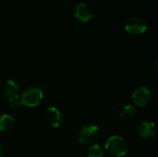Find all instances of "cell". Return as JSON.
Masks as SVG:
<instances>
[{
  "label": "cell",
  "instance_id": "cell-1",
  "mask_svg": "<svg viewBox=\"0 0 158 157\" xmlns=\"http://www.w3.org/2000/svg\"><path fill=\"white\" fill-rule=\"evenodd\" d=\"M105 148L109 154L118 157L124 156L128 152V144L126 141L118 135L109 137L106 141Z\"/></svg>",
  "mask_w": 158,
  "mask_h": 157
},
{
  "label": "cell",
  "instance_id": "cell-2",
  "mask_svg": "<svg viewBox=\"0 0 158 157\" xmlns=\"http://www.w3.org/2000/svg\"><path fill=\"white\" fill-rule=\"evenodd\" d=\"M44 98V93L40 88L31 87L27 89L20 97L22 105L28 107H36L40 105Z\"/></svg>",
  "mask_w": 158,
  "mask_h": 157
},
{
  "label": "cell",
  "instance_id": "cell-3",
  "mask_svg": "<svg viewBox=\"0 0 158 157\" xmlns=\"http://www.w3.org/2000/svg\"><path fill=\"white\" fill-rule=\"evenodd\" d=\"M100 136L99 128L95 125H85L79 132V142L81 144L89 145L94 143Z\"/></svg>",
  "mask_w": 158,
  "mask_h": 157
},
{
  "label": "cell",
  "instance_id": "cell-4",
  "mask_svg": "<svg viewBox=\"0 0 158 157\" xmlns=\"http://www.w3.org/2000/svg\"><path fill=\"white\" fill-rule=\"evenodd\" d=\"M147 29V23L145 19L139 16L129 18L125 22V30L131 34L143 33Z\"/></svg>",
  "mask_w": 158,
  "mask_h": 157
},
{
  "label": "cell",
  "instance_id": "cell-5",
  "mask_svg": "<svg viewBox=\"0 0 158 157\" xmlns=\"http://www.w3.org/2000/svg\"><path fill=\"white\" fill-rule=\"evenodd\" d=\"M151 100V92L146 87H141L137 89L131 95L132 103L139 107H144Z\"/></svg>",
  "mask_w": 158,
  "mask_h": 157
},
{
  "label": "cell",
  "instance_id": "cell-6",
  "mask_svg": "<svg viewBox=\"0 0 158 157\" xmlns=\"http://www.w3.org/2000/svg\"><path fill=\"white\" fill-rule=\"evenodd\" d=\"M75 17L83 22L90 21L94 17L93 8L86 3H78L74 7Z\"/></svg>",
  "mask_w": 158,
  "mask_h": 157
},
{
  "label": "cell",
  "instance_id": "cell-7",
  "mask_svg": "<svg viewBox=\"0 0 158 157\" xmlns=\"http://www.w3.org/2000/svg\"><path fill=\"white\" fill-rule=\"evenodd\" d=\"M45 119L49 127L53 129H56L61 125L63 117H62L61 112L57 108L51 106V107H48L46 110Z\"/></svg>",
  "mask_w": 158,
  "mask_h": 157
},
{
  "label": "cell",
  "instance_id": "cell-8",
  "mask_svg": "<svg viewBox=\"0 0 158 157\" xmlns=\"http://www.w3.org/2000/svg\"><path fill=\"white\" fill-rule=\"evenodd\" d=\"M138 133L140 137L143 140L149 141L155 138L156 134V125L149 121H144L140 124L138 127Z\"/></svg>",
  "mask_w": 158,
  "mask_h": 157
},
{
  "label": "cell",
  "instance_id": "cell-9",
  "mask_svg": "<svg viewBox=\"0 0 158 157\" xmlns=\"http://www.w3.org/2000/svg\"><path fill=\"white\" fill-rule=\"evenodd\" d=\"M4 91H5V94L6 98L8 99V102H12L19 98V88L18 84L14 82L13 81H8L6 82Z\"/></svg>",
  "mask_w": 158,
  "mask_h": 157
},
{
  "label": "cell",
  "instance_id": "cell-10",
  "mask_svg": "<svg viewBox=\"0 0 158 157\" xmlns=\"http://www.w3.org/2000/svg\"><path fill=\"white\" fill-rule=\"evenodd\" d=\"M136 115H137V108L133 105H125L123 107L121 113H120L121 118H123L126 121L133 119L136 117Z\"/></svg>",
  "mask_w": 158,
  "mask_h": 157
},
{
  "label": "cell",
  "instance_id": "cell-11",
  "mask_svg": "<svg viewBox=\"0 0 158 157\" xmlns=\"http://www.w3.org/2000/svg\"><path fill=\"white\" fill-rule=\"evenodd\" d=\"M14 125V118L7 115L4 114L0 116V131H6L10 130Z\"/></svg>",
  "mask_w": 158,
  "mask_h": 157
},
{
  "label": "cell",
  "instance_id": "cell-12",
  "mask_svg": "<svg viewBox=\"0 0 158 157\" xmlns=\"http://www.w3.org/2000/svg\"><path fill=\"white\" fill-rule=\"evenodd\" d=\"M103 155H104L103 149L98 144L92 145L89 148V151H88V155H89V157H102Z\"/></svg>",
  "mask_w": 158,
  "mask_h": 157
},
{
  "label": "cell",
  "instance_id": "cell-13",
  "mask_svg": "<svg viewBox=\"0 0 158 157\" xmlns=\"http://www.w3.org/2000/svg\"><path fill=\"white\" fill-rule=\"evenodd\" d=\"M151 74L155 77L157 76V62L155 61L154 64L151 66Z\"/></svg>",
  "mask_w": 158,
  "mask_h": 157
},
{
  "label": "cell",
  "instance_id": "cell-14",
  "mask_svg": "<svg viewBox=\"0 0 158 157\" xmlns=\"http://www.w3.org/2000/svg\"><path fill=\"white\" fill-rule=\"evenodd\" d=\"M3 155H4V151H3V148L0 144V157H3Z\"/></svg>",
  "mask_w": 158,
  "mask_h": 157
}]
</instances>
